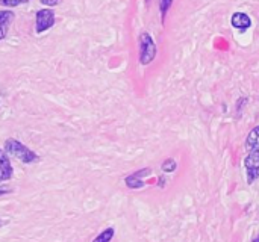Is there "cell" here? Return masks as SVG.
Returning a JSON list of instances; mask_svg holds the SVG:
<instances>
[{"instance_id":"6da1fadb","label":"cell","mask_w":259,"mask_h":242,"mask_svg":"<svg viewBox=\"0 0 259 242\" xmlns=\"http://www.w3.org/2000/svg\"><path fill=\"white\" fill-rule=\"evenodd\" d=\"M3 150L9 156L18 159L23 164H33V162H36L39 159L38 155L33 150H30L27 146H24L23 142H20L18 139H14V138H9V139L5 141Z\"/></svg>"},{"instance_id":"7a4b0ae2","label":"cell","mask_w":259,"mask_h":242,"mask_svg":"<svg viewBox=\"0 0 259 242\" xmlns=\"http://www.w3.org/2000/svg\"><path fill=\"white\" fill-rule=\"evenodd\" d=\"M156 56V44L150 33L143 32L140 35V62L143 65H149Z\"/></svg>"},{"instance_id":"3957f363","label":"cell","mask_w":259,"mask_h":242,"mask_svg":"<svg viewBox=\"0 0 259 242\" xmlns=\"http://www.w3.org/2000/svg\"><path fill=\"white\" fill-rule=\"evenodd\" d=\"M244 168H246V177L247 183L252 185L259 177V149L250 150V153L244 159Z\"/></svg>"},{"instance_id":"277c9868","label":"cell","mask_w":259,"mask_h":242,"mask_svg":"<svg viewBox=\"0 0 259 242\" xmlns=\"http://www.w3.org/2000/svg\"><path fill=\"white\" fill-rule=\"evenodd\" d=\"M56 18H55V12L49 8L39 9L35 15V32L36 33H42L46 30H49L53 24H55Z\"/></svg>"},{"instance_id":"5b68a950","label":"cell","mask_w":259,"mask_h":242,"mask_svg":"<svg viewBox=\"0 0 259 242\" xmlns=\"http://www.w3.org/2000/svg\"><path fill=\"white\" fill-rule=\"evenodd\" d=\"M12 174H14V168L11 165L9 155L3 149H0V183L11 180Z\"/></svg>"},{"instance_id":"8992f818","label":"cell","mask_w":259,"mask_h":242,"mask_svg":"<svg viewBox=\"0 0 259 242\" xmlns=\"http://www.w3.org/2000/svg\"><path fill=\"white\" fill-rule=\"evenodd\" d=\"M150 173H152L150 168H143V170H140V171H137V173L127 176V177L124 179V182H126V185H127L131 189H140V188L144 186V182L141 180V177L149 176Z\"/></svg>"},{"instance_id":"52a82bcc","label":"cell","mask_w":259,"mask_h":242,"mask_svg":"<svg viewBox=\"0 0 259 242\" xmlns=\"http://www.w3.org/2000/svg\"><path fill=\"white\" fill-rule=\"evenodd\" d=\"M231 24L240 32H244L252 26V20L246 12H235L231 18Z\"/></svg>"},{"instance_id":"ba28073f","label":"cell","mask_w":259,"mask_h":242,"mask_svg":"<svg viewBox=\"0 0 259 242\" xmlns=\"http://www.w3.org/2000/svg\"><path fill=\"white\" fill-rule=\"evenodd\" d=\"M14 20V12L12 11H0V41L5 39V36L8 35L9 26Z\"/></svg>"},{"instance_id":"9c48e42d","label":"cell","mask_w":259,"mask_h":242,"mask_svg":"<svg viewBox=\"0 0 259 242\" xmlns=\"http://www.w3.org/2000/svg\"><path fill=\"white\" fill-rule=\"evenodd\" d=\"M246 147H247L249 150H256V149H259V126L253 127V129L250 130V133L247 135Z\"/></svg>"},{"instance_id":"30bf717a","label":"cell","mask_w":259,"mask_h":242,"mask_svg":"<svg viewBox=\"0 0 259 242\" xmlns=\"http://www.w3.org/2000/svg\"><path fill=\"white\" fill-rule=\"evenodd\" d=\"M114 235H115V230L112 229V227H108V229H105L102 233H99L93 242H111L112 241V238H114Z\"/></svg>"},{"instance_id":"8fae6325","label":"cell","mask_w":259,"mask_h":242,"mask_svg":"<svg viewBox=\"0 0 259 242\" xmlns=\"http://www.w3.org/2000/svg\"><path fill=\"white\" fill-rule=\"evenodd\" d=\"M176 167H178V164H176L175 159H167V161H164V164H162V171H164V173H173V171L176 170Z\"/></svg>"},{"instance_id":"7c38bea8","label":"cell","mask_w":259,"mask_h":242,"mask_svg":"<svg viewBox=\"0 0 259 242\" xmlns=\"http://www.w3.org/2000/svg\"><path fill=\"white\" fill-rule=\"evenodd\" d=\"M29 0H0V5L2 6H6V8H15L18 5H23V3H27Z\"/></svg>"},{"instance_id":"4fadbf2b","label":"cell","mask_w":259,"mask_h":242,"mask_svg":"<svg viewBox=\"0 0 259 242\" xmlns=\"http://www.w3.org/2000/svg\"><path fill=\"white\" fill-rule=\"evenodd\" d=\"M173 0H159V8H161V17H162V21H164V17L168 11V8L171 6Z\"/></svg>"},{"instance_id":"5bb4252c","label":"cell","mask_w":259,"mask_h":242,"mask_svg":"<svg viewBox=\"0 0 259 242\" xmlns=\"http://www.w3.org/2000/svg\"><path fill=\"white\" fill-rule=\"evenodd\" d=\"M39 2L47 8H53V6H58L61 3V0H39Z\"/></svg>"},{"instance_id":"9a60e30c","label":"cell","mask_w":259,"mask_h":242,"mask_svg":"<svg viewBox=\"0 0 259 242\" xmlns=\"http://www.w3.org/2000/svg\"><path fill=\"white\" fill-rule=\"evenodd\" d=\"M9 192H11V189H8V188H0V196L9 194Z\"/></svg>"},{"instance_id":"2e32d148","label":"cell","mask_w":259,"mask_h":242,"mask_svg":"<svg viewBox=\"0 0 259 242\" xmlns=\"http://www.w3.org/2000/svg\"><path fill=\"white\" fill-rule=\"evenodd\" d=\"M253 242H259V235L255 238V239H253Z\"/></svg>"},{"instance_id":"e0dca14e","label":"cell","mask_w":259,"mask_h":242,"mask_svg":"<svg viewBox=\"0 0 259 242\" xmlns=\"http://www.w3.org/2000/svg\"><path fill=\"white\" fill-rule=\"evenodd\" d=\"M3 226V221H2V218H0V227Z\"/></svg>"}]
</instances>
